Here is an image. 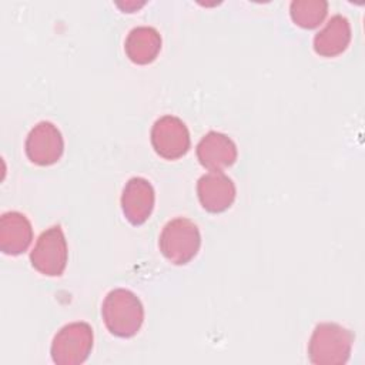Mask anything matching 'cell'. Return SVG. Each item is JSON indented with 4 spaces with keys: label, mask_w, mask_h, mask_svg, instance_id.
<instances>
[{
    "label": "cell",
    "mask_w": 365,
    "mask_h": 365,
    "mask_svg": "<svg viewBox=\"0 0 365 365\" xmlns=\"http://www.w3.org/2000/svg\"><path fill=\"white\" fill-rule=\"evenodd\" d=\"M101 315L107 329L120 338L134 336L144 321V308L140 298L130 289L110 291L101 305Z\"/></svg>",
    "instance_id": "6da1fadb"
},
{
    "label": "cell",
    "mask_w": 365,
    "mask_h": 365,
    "mask_svg": "<svg viewBox=\"0 0 365 365\" xmlns=\"http://www.w3.org/2000/svg\"><path fill=\"white\" fill-rule=\"evenodd\" d=\"M354 334L335 322L318 324L308 342V358L315 365H344L351 355Z\"/></svg>",
    "instance_id": "7a4b0ae2"
},
{
    "label": "cell",
    "mask_w": 365,
    "mask_h": 365,
    "mask_svg": "<svg viewBox=\"0 0 365 365\" xmlns=\"http://www.w3.org/2000/svg\"><path fill=\"white\" fill-rule=\"evenodd\" d=\"M158 245L161 254L171 264L184 265L190 262L200 250V230L188 218H174L164 225L160 234Z\"/></svg>",
    "instance_id": "3957f363"
},
{
    "label": "cell",
    "mask_w": 365,
    "mask_h": 365,
    "mask_svg": "<svg viewBox=\"0 0 365 365\" xmlns=\"http://www.w3.org/2000/svg\"><path fill=\"white\" fill-rule=\"evenodd\" d=\"M94 334L90 324L78 321L64 325L53 338L50 354L57 365L83 364L93 349Z\"/></svg>",
    "instance_id": "277c9868"
},
{
    "label": "cell",
    "mask_w": 365,
    "mask_h": 365,
    "mask_svg": "<svg viewBox=\"0 0 365 365\" xmlns=\"http://www.w3.org/2000/svg\"><path fill=\"white\" fill-rule=\"evenodd\" d=\"M67 258V241L60 225L43 231L30 252L31 265L47 277H60L66 269Z\"/></svg>",
    "instance_id": "5b68a950"
},
{
    "label": "cell",
    "mask_w": 365,
    "mask_h": 365,
    "mask_svg": "<svg viewBox=\"0 0 365 365\" xmlns=\"http://www.w3.org/2000/svg\"><path fill=\"white\" fill-rule=\"evenodd\" d=\"M151 144L165 160H177L190 148V133L184 121L175 115H163L153 124Z\"/></svg>",
    "instance_id": "8992f818"
},
{
    "label": "cell",
    "mask_w": 365,
    "mask_h": 365,
    "mask_svg": "<svg viewBox=\"0 0 365 365\" xmlns=\"http://www.w3.org/2000/svg\"><path fill=\"white\" fill-rule=\"evenodd\" d=\"M26 155L37 165H51L57 163L64 151V140L51 121L37 123L26 138Z\"/></svg>",
    "instance_id": "52a82bcc"
},
{
    "label": "cell",
    "mask_w": 365,
    "mask_h": 365,
    "mask_svg": "<svg viewBox=\"0 0 365 365\" xmlns=\"http://www.w3.org/2000/svg\"><path fill=\"white\" fill-rule=\"evenodd\" d=\"M154 201V188L148 180L133 177L125 182L121 194V210L130 224H144L153 212Z\"/></svg>",
    "instance_id": "ba28073f"
},
{
    "label": "cell",
    "mask_w": 365,
    "mask_h": 365,
    "mask_svg": "<svg viewBox=\"0 0 365 365\" xmlns=\"http://www.w3.org/2000/svg\"><path fill=\"white\" fill-rule=\"evenodd\" d=\"M198 200L208 212H222L235 200V185L230 177L221 171H211L200 177L197 182Z\"/></svg>",
    "instance_id": "9c48e42d"
},
{
    "label": "cell",
    "mask_w": 365,
    "mask_h": 365,
    "mask_svg": "<svg viewBox=\"0 0 365 365\" xmlns=\"http://www.w3.org/2000/svg\"><path fill=\"white\" fill-rule=\"evenodd\" d=\"M197 158L210 171H222L237 160V145L224 133L210 131L197 144Z\"/></svg>",
    "instance_id": "30bf717a"
},
{
    "label": "cell",
    "mask_w": 365,
    "mask_h": 365,
    "mask_svg": "<svg viewBox=\"0 0 365 365\" xmlns=\"http://www.w3.org/2000/svg\"><path fill=\"white\" fill-rule=\"evenodd\" d=\"M33 240L29 218L19 211H7L0 217V250L6 255L24 252Z\"/></svg>",
    "instance_id": "8fae6325"
},
{
    "label": "cell",
    "mask_w": 365,
    "mask_h": 365,
    "mask_svg": "<svg viewBox=\"0 0 365 365\" xmlns=\"http://www.w3.org/2000/svg\"><path fill=\"white\" fill-rule=\"evenodd\" d=\"M351 24L342 14L332 16L325 27L314 37V50L322 57H335L342 54L351 43Z\"/></svg>",
    "instance_id": "7c38bea8"
},
{
    "label": "cell",
    "mask_w": 365,
    "mask_h": 365,
    "mask_svg": "<svg viewBox=\"0 0 365 365\" xmlns=\"http://www.w3.org/2000/svg\"><path fill=\"white\" fill-rule=\"evenodd\" d=\"M124 50L133 63L148 64L155 60L161 50V36L150 26L134 27L125 37Z\"/></svg>",
    "instance_id": "4fadbf2b"
},
{
    "label": "cell",
    "mask_w": 365,
    "mask_h": 365,
    "mask_svg": "<svg viewBox=\"0 0 365 365\" xmlns=\"http://www.w3.org/2000/svg\"><path fill=\"white\" fill-rule=\"evenodd\" d=\"M328 11L325 0H294L289 6L292 21L302 29L318 27Z\"/></svg>",
    "instance_id": "5bb4252c"
}]
</instances>
